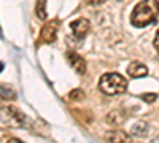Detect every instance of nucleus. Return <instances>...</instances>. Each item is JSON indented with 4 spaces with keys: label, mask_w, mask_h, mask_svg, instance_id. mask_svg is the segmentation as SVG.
<instances>
[{
    "label": "nucleus",
    "mask_w": 159,
    "mask_h": 143,
    "mask_svg": "<svg viewBox=\"0 0 159 143\" xmlns=\"http://www.w3.org/2000/svg\"><path fill=\"white\" fill-rule=\"evenodd\" d=\"M159 16V2L157 0H142L139 2L130 15V22L134 27H147L153 24Z\"/></svg>",
    "instance_id": "nucleus-1"
},
{
    "label": "nucleus",
    "mask_w": 159,
    "mask_h": 143,
    "mask_svg": "<svg viewBox=\"0 0 159 143\" xmlns=\"http://www.w3.org/2000/svg\"><path fill=\"white\" fill-rule=\"evenodd\" d=\"M99 87L103 94L107 96H118L126 92L127 89V81L123 75L119 73H105L100 76Z\"/></svg>",
    "instance_id": "nucleus-2"
},
{
    "label": "nucleus",
    "mask_w": 159,
    "mask_h": 143,
    "mask_svg": "<svg viewBox=\"0 0 159 143\" xmlns=\"http://www.w3.org/2000/svg\"><path fill=\"white\" fill-rule=\"evenodd\" d=\"M0 114H2V118L7 123H10L13 126H24L25 116L19 110H16L15 107H2L0 108Z\"/></svg>",
    "instance_id": "nucleus-3"
},
{
    "label": "nucleus",
    "mask_w": 159,
    "mask_h": 143,
    "mask_svg": "<svg viewBox=\"0 0 159 143\" xmlns=\"http://www.w3.org/2000/svg\"><path fill=\"white\" fill-rule=\"evenodd\" d=\"M57 27H59V19H51L48 21L43 29H42V40L45 43H52L56 40V35H57Z\"/></svg>",
    "instance_id": "nucleus-4"
},
{
    "label": "nucleus",
    "mask_w": 159,
    "mask_h": 143,
    "mask_svg": "<svg viewBox=\"0 0 159 143\" xmlns=\"http://www.w3.org/2000/svg\"><path fill=\"white\" fill-rule=\"evenodd\" d=\"M70 29H72L75 38L83 40V38L86 37V34L89 32V21L84 19V18H78V19L70 22Z\"/></svg>",
    "instance_id": "nucleus-5"
},
{
    "label": "nucleus",
    "mask_w": 159,
    "mask_h": 143,
    "mask_svg": "<svg viewBox=\"0 0 159 143\" xmlns=\"http://www.w3.org/2000/svg\"><path fill=\"white\" fill-rule=\"evenodd\" d=\"M67 60H69V64H70V67H72L76 73H80V75L86 73V62H84V59L80 56V54L70 51V53H67Z\"/></svg>",
    "instance_id": "nucleus-6"
},
{
    "label": "nucleus",
    "mask_w": 159,
    "mask_h": 143,
    "mask_svg": "<svg viewBox=\"0 0 159 143\" xmlns=\"http://www.w3.org/2000/svg\"><path fill=\"white\" fill-rule=\"evenodd\" d=\"M127 75L130 78H142V76H147L148 75V69L147 65H143L140 62H132L130 65L127 67Z\"/></svg>",
    "instance_id": "nucleus-7"
},
{
    "label": "nucleus",
    "mask_w": 159,
    "mask_h": 143,
    "mask_svg": "<svg viewBox=\"0 0 159 143\" xmlns=\"http://www.w3.org/2000/svg\"><path fill=\"white\" fill-rule=\"evenodd\" d=\"M108 141L110 143H132L130 137L123 132V131H113L108 134Z\"/></svg>",
    "instance_id": "nucleus-8"
},
{
    "label": "nucleus",
    "mask_w": 159,
    "mask_h": 143,
    "mask_svg": "<svg viewBox=\"0 0 159 143\" xmlns=\"http://www.w3.org/2000/svg\"><path fill=\"white\" fill-rule=\"evenodd\" d=\"M130 134L137 137H145L148 134V124L145 121H137L134 126L130 127Z\"/></svg>",
    "instance_id": "nucleus-9"
},
{
    "label": "nucleus",
    "mask_w": 159,
    "mask_h": 143,
    "mask_svg": "<svg viewBox=\"0 0 159 143\" xmlns=\"http://www.w3.org/2000/svg\"><path fill=\"white\" fill-rule=\"evenodd\" d=\"M35 15L38 16V19L46 21V18H48V15H46V0H37Z\"/></svg>",
    "instance_id": "nucleus-10"
},
{
    "label": "nucleus",
    "mask_w": 159,
    "mask_h": 143,
    "mask_svg": "<svg viewBox=\"0 0 159 143\" xmlns=\"http://www.w3.org/2000/svg\"><path fill=\"white\" fill-rule=\"evenodd\" d=\"M0 99L13 100V99H16V92L11 87H7L5 84H0Z\"/></svg>",
    "instance_id": "nucleus-11"
},
{
    "label": "nucleus",
    "mask_w": 159,
    "mask_h": 143,
    "mask_svg": "<svg viewBox=\"0 0 159 143\" xmlns=\"http://www.w3.org/2000/svg\"><path fill=\"white\" fill-rule=\"evenodd\" d=\"M83 97H84V92L81 89H73V91H70V94H69L70 100H81Z\"/></svg>",
    "instance_id": "nucleus-12"
},
{
    "label": "nucleus",
    "mask_w": 159,
    "mask_h": 143,
    "mask_svg": "<svg viewBox=\"0 0 159 143\" xmlns=\"http://www.w3.org/2000/svg\"><path fill=\"white\" fill-rule=\"evenodd\" d=\"M140 99L143 100V102H148V103H153V102H156V99H157V96L156 94H142L140 96Z\"/></svg>",
    "instance_id": "nucleus-13"
},
{
    "label": "nucleus",
    "mask_w": 159,
    "mask_h": 143,
    "mask_svg": "<svg viewBox=\"0 0 159 143\" xmlns=\"http://www.w3.org/2000/svg\"><path fill=\"white\" fill-rule=\"evenodd\" d=\"M153 45H154L156 51L159 53V29H157V32H156V37H154V42H153Z\"/></svg>",
    "instance_id": "nucleus-14"
},
{
    "label": "nucleus",
    "mask_w": 159,
    "mask_h": 143,
    "mask_svg": "<svg viewBox=\"0 0 159 143\" xmlns=\"http://www.w3.org/2000/svg\"><path fill=\"white\" fill-rule=\"evenodd\" d=\"M84 2H86L88 5H100V3L105 2V0H84Z\"/></svg>",
    "instance_id": "nucleus-15"
},
{
    "label": "nucleus",
    "mask_w": 159,
    "mask_h": 143,
    "mask_svg": "<svg viewBox=\"0 0 159 143\" xmlns=\"http://www.w3.org/2000/svg\"><path fill=\"white\" fill-rule=\"evenodd\" d=\"M7 143H24L22 140H19V138H10Z\"/></svg>",
    "instance_id": "nucleus-16"
},
{
    "label": "nucleus",
    "mask_w": 159,
    "mask_h": 143,
    "mask_svg": "<svg viewBox=\"0 0 159 143\" xmlns=\"http://www.w3.org/2000/svg\"><path fill=\"white\" fill-rule=\"evenodd\" d=\"M150 143H159V137H156V138H153Z\"/></svg>",
    "instance_id": "nucleus-17"
},
{
    "label": "nucleus",
    "mask_w": 159,
    "mask_h": 143,
    "mask_svg": "<svg viewBox=\"0 0 159 143\" xmlns=\"http://www.w3.org/2000/svg\"><path fill=\"white\" fill-rule=\"evenodd\" d=\"M2 67H3V65H2V64H0V70H2Z\"/></svg>",
    "instance_id": "nucleus-18"
}]
</instances>
